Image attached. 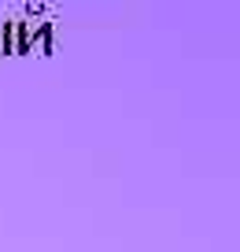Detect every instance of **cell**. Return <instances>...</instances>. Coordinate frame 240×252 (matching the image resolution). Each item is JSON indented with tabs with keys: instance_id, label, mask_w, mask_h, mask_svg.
<instances>
[{
	"instance_id": "obj_1",
	"label": "cell",
	"mask_w": 240,
	"mask_h": 252,
	"mask_svg": "<svg viewBox=\"0 0 240 252\" xmlns=\"http://www.w3.org/2000/svg\"><path fill=\"white\" fill-rule=\"evenodd\" d=\"M23 52L52 56V23H23Z\"/></svg>"
},
{
	"instance_id": "obj_2",
	"label": "cell",
	"mask_w": 240,
	"mask_h": 252,
	"mask_svg": "<svg viewBox=\"0 0 240 252\" xmlns=\"http://www.w3.org/2000/svg\"><path fill=\"white\" fill-rule=\"evenodd\" d=\"M0 52L23 56V23H19V19L4 26V37H0Z\"/></svg>"
}]
</instances>
